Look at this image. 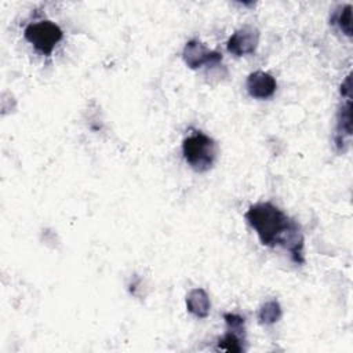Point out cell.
Wrapping results in <instances>:
<instances>
[{
  "label": "cell",
  "instance_id": "cell-8",
  "mask_svg": "<svg viewBox=\"0 0 353 353\" xmlns=\"http://www.w3.org/2000/svg\"><path fill=\"white\" fill-rule=\"evenodd\" d=\"M188 312L199 319H205L210 314L211 302L208 294L203 288H193L186 295Z\"/></svg>",
  "mask_w": 353,
  "mask_h": 353
},
{
  "label": "cell",
  "instance_id": "cell-1",
  "mask_svg": "<svg viewBox=\"0 0 353 353\" xmlns=\"http://www.w3.org/2000/svg\"><path fill=\"white\" fill-rule=\"evenodd\" d=\"M244 218L256 232L263 245H281L290 252V256L295 263L301 265L305 262V240L301 225L283 212L279 207L269 201L256 203L247 210Z\"/></svg>",
  "mask_w": 353,
  "mask_h": 353
},
{
  "label": "cell",
  "instance_id": "cell-5",
  "mask_svg": "<svg viewBox=\"0 0 353 353\" xmlns=\"http://www.w3.org/2000/svg\"><path fill=\"white\" fill-rule=\"evenodd\" d=\"M259 43V30L255 26L244 25L237 29L228 40V51L236 57L250 55L256 51Z\"/></svg>",
  "mask_w": 353,
  "mask_h": 353
},
{
  "label": "cell",
  "instance_id": "cell-7",
  "mask_svg": "<svg viewBox=\"0 0 353 353\" xmlns=\"http://www.w3.org/2000/svg\"><path fill=\"white\" fill-rule=\"evenodd\" d=\"M352 98L345 99V103H342L339 112H338V121H336V130H335V143L336 148L341 150L345 145V138L352 135Z\"/></svg>",
  "mask_w": 353,
  "mask_h": 353
},
{
  "label": "cell",
  "instance_id": "cell-2",
  "mask_svg": "<svg viewBox=\"0 0 353 353\" xmlns=\"http://www.w3.org/2000/svg\"><path fill=\"white\" fill-rule=\"evenodd\" d=\"M182 153L186 163L196 172L208 171L216 157V143L201 131H193L182 142Z\"/></svg>",
  "mask_w": 353,
  "mask_h": 353
},
{
  "label": "cell",
  "instance_id": "cell-3",
  "mask_svg": "<svg viewBox=\"0 0 353 353\" xmlns=\"http://www.w3.org/2000/svg\"><path fill=\"white\" fill-rule=\"evenodd\" d=\"M23 37L36 51L43 55H51L55 46L62 40V29L52 21H37L29 23L23 30Z\"/></svg>",
  "mask_w": 353,
  "mask_h": 353
},
{
  "label": "cell",
  "instance_id": "cell-4",
  "mask_svg": "<svg viewBox=\"0 0 353 353\" xmlns=\"http://www.w3.org/2000/svg\"><path fill=\"white\" fill-rule=\"evenodd\" d=\"M182 59L190 69H199L203 65H216L222 61V54L208 50L204 43L197 39L189 40L182 50Z\"/></svg>",
  "mask_w": 353,
  "mask_h": 353
},
{
  "label": "cell",
  "instance_id": "cell-12",
  "mask_svg": "<svg viewBox=\"0 0 353 353\" xmlns=\"http://www.w3.org/2000/svg\"><path fill=\"white\" fill-rule=\"evenodd\" d=\"M223 320L226 323V327L229 331L237 332L244 335L245 334V327H244V317L236 313H225Z\"/></svg>",
  "mask_w": 353,
  "mask_h": 353
},
{
  "label": "cell",
  "instance_id": "cell-6",
  "mask_svg": "<svg viewBox=\"0 0 353 353\" xmlns=\"http://www.w3.org/2000/svg\"><path fill=\"white\" fill-rule=\"evenodd\" d=\"M245 88L250 97L256 99H266L274 94L277 88V81L270 73L263 70H255L248 74Z\"/></svg>",
  "mask_w": 353,
  "mask_h": 353
},
{
  "label": "cell",
  "instance_id": "cell-9",
  "mask_svg": "<svg viewBox=\"0 0 353 353\" xmlns=\"http://www.w3.org/2000/svg\"><path fill=\"white\" fill-rule=\"evenodd\" d=\"M281 319V306L279 301L270 299L258 310V321L265 325H272Z\"/></svg>",
  "mask_w": 353,
  "mask_h": 353
},
{
  "label": "cell",
  "instance_id": "cell-10",
  "mask_svg": "<svg viewBox=\"0 0 353 353\" xmlns=\"http://www.w3.org/2000/svg\"><path fill=\"white\" fill-rule=\"evenodd\" d=\"M244 335L241 334H237V332H233V331H229L218 341V350H226V352H244L245 347H244Z\"/></svg>",
  "mask_w": 353,
  "mask_h": 353
},
{
  "label": "cell",
  "instance_id": "cell-13",
  "mask_svg": "<svg viewBox=\"0 0 353 353\" xmlns=\"http://www.w3.org/2000/svg\"><path fill=\"white\" fill-rule=\"evenodd\" d=\"M350 91H352V76L347 74L346 79L342 81V85H341V94L345 99L347 98H352L350 95Z\"/></svg>",
  "mask_w": 353,
  "mask_h": 353
},
{
  "label": "cell",
  "instance_id": "cell-11",
  "mask_svg": "<svg viewBox=\"0 0 353 353\" xmlns=\"http://www.w3.org/2000/svg\"><path fill=\"white\" fill-rule=\"evenodd\" d=\"M339 25V29L346 34V36H352V6L346 4L345 7H342V10L338 12L335 22Z\"/></svg>",
  "mask_w": 353,
  "mask_h": 353
}]
</instances>
